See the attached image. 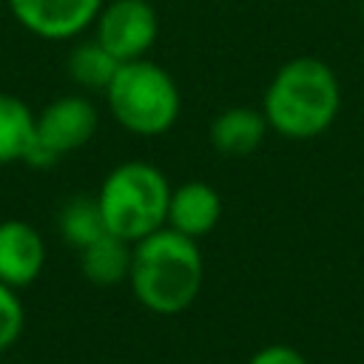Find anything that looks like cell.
Listing matches in <instances>:
<instances>
[{"label":"cell","mask_w":364,"mask_h":364,"mask_svg":"<svg viewBox=\"0 0 364 364\" xmlns=\"http://www.w3.org/2000/svg\"><path fill=\"white\" fill-rule=\"evenodd\" d=\"M202 279L205 262L196 239L165 225L134 242L128 284L148 313L176 316L188 310L202 290Z\"/></svg>","instance_id":"1"},{"label":"cell","mask_w":364,"mask_h":364,"mask_svg":"<svg viewBox=\"0 0 364 364\" xmlns=\"http://www.w3.org/2000/svg\"><path fill=\"white\" fill-rule=\"evenodd\" d=\"M341 111V85L336 71L318 57L287 60L267 82L262 114L267 125L287 139H313L324 134Z\"/></svg>","instance_id":"2"},{"label":"cell","mask_w":364,"mask_h":364,"mask_svg":"<svg viewBox=\"0 0 364 364\" xmlns=\"http://www.w3.org/2000/svg\"><path fill=\"white\" fill-rule=\"evenodd\" d=\"M97 202L105 230L134 245L168 225L171 185L156 165L128 159L105 173Z\"/></svg>","instance_id":"3"},{"label":"cell","mask_w":364,"mask_h":364,"mask_svg":"<svg viewBox=\"0 0 364 364\" xmlns=\"http://www.w3.org/2000/svg\"><path fill=\"white\" fill-rule=\"evenodd\" d=\"M111 117L136 136L168 134L182 111V94L176 80L151 60L119 63L114 80L102 91Z\"/></svg>","instance_id":"4"},{"label":"cell","mask_w":364,"mask_h":364,"mask_svg":"<svg viewBox=\"0 0 364 364\" xmlns=\"http://www.w3.org/2000/svg\"><path fill=\"white\" fill-rule=\"evenodd\" d=\"M100 125L97 105L82 94H65L51 100L34 122V145L26 156L31 168H48L65 154L80 151Z\"/></svg>","instance_id":"5"},{"label":"cell","mask_w":364,"mask_h":364,"mask_svg":"<svg viewBox=\"0 0 364 364\" xmlns=\"http://www.w3.org/2000/svg\"><path fill=\"white\" fill-rule=\"evenodd\" d=\"M94 40L119 63L142 60L159 34V17L148 0H108L94 20Z\"/></svg>","instance_id":"6"},{"label":"cell","mask_w":364,"mask_h":364,"mask_svg":"<svg viewBox=\"0 0 364 364\" xmlns=\"http://www.w3.org/2000/svg\"><path fill=\"white\" fill-rule=\"evenodd\" d=\"M6 6L28 34L48 43H65L94 26L105 0H6Z\"/></svg>","instance_id":"7"},{"label":"cell","mask_w":364,"mask_h":364,"mask_svg":"<svg viewBox=\"0 0 364 364\" xmlns=\"http://www.w3.org/2000/svg\"><path fill=\"white\" fill-rule=\"evenodd\" d=\"M46 242L40 230L23 219L0 222V282L23 290L34 284L46 267Z\"/></svg>","instance_id":"8"},{"label":"cell","mask_w":364,"mask_h":364,"mask_svg":"<svg viewBox=\"0 0 364 364\" xmlns=\"http://www.w3.org/2000/svg\"><path fill=\"white\" fill-rule=\"evenodd\" d=\"M222 216V196L208 182H185L179 188H171L168 202V228L202 239L216 228Z\"/></svg>","instance_id":"9"},{"label":"cell","mask_w":364,"mask_h":364,"mask_svg":"<svg viewBox=\"0 0 364 364\" xmlns=\"http://www.w3.org/2000/svg\"><path fill=\"white\" fill-rule=\"evenodd\" d=\"M267 131L270 125L262 111L236 105V108H225L210 122V145L225 156H247L264 142Z\"/></svg>","instance_id":"10"},{"label":"cell","mask_w":364,"mask_h":364,"mask_svg":"<svg viewBox=\"0 0 364 364\" xmlns=\"http://www.w3.org/2000/svg\"><path fill=\"white\" fill-rule=\"evenodd\" d=\"M131 250H134L131 242H125L114 233H102L100 239H94L91 245L77 250L80 270L97 287L122 284V282H128V273H131Z\"/></svg>","instance_id":"11"},{"label":"cell","mask_w":364,"mask_h":364,"mask_svg":"<svg viewBox=\"0 0 364 364\" xmlns=\"http://www.w3.org/2000/svg\"><path fill=\"white\" fill-rule=\"evenodd\" d=\"M37 114L14 94L0 91V165L26 162L34 145Z\"/></svg>","instance_id":"12"},{"label":"cell","mask_w":364,"mask_h":364,"mask_svg":"<svg viewBox=\"0 0 364 364\" xmlns=\"http://www.w3.org/2000/svg\"><path fill=\"white\" fill-rule=\"evenodd\" d=\"M57 230H60L63 242L71 245L74 250H82L85 245H91L94 239L108 233L97 196L77 193V196L65 199L60 213H57Z\"/></svg>","instance_id":"13"},{"label":"cell","mask_w":364,"mask_h":364,"mask_svg":"<svg viewBox=\"0 0 364 364\" xmlns=\"http://www.w3.org/2000/svg\"><path fill=\"white\" fill-rule=\"evenodd\" d=\"M68 77L85 88V91H105L108 82L114 80L117 68H119V60L105 48L100 46L97 40H82L71 48L68 54Z\"/></svg>","instance_id":"14"},{"label":"cell","mask_w":364,"mask_h":364,"mask_svg":"<svg viewBox=\"0 0 364 364\" xmlns=\"http://www.w3.org/2000/svg\"><path fill=\"white\" fill-rule=\"evenodd\" d=\"M26 327V310L20 290L0 282V353H6Z\"/></svg>","instance_id":"15"},{"label":"cell","mask_w":364,"mask_h":364,"mask_svg":"<svg viewBox=\"0 0 364 364\" xmlns=\"http://www.w3.org/2000/svg\"><path fill=\"white\" fill-rule=\"evenodd\" d=\"M247 364H310V361L290 344H267L256 350Z\"/></svg>","instance_id":"16"},{"label":"cell","mask_w":364,"mask_h":364,"mask_svg":"<svg viewBox=\"0 0 364 364\" xmlns=\"http://www.w3.org/2000/svg\"><path fill=\"white\" fill-rule=\"evenodd\" d=\"M361 17H364V3H361Z\"/></svg>","instance_id":"17"}]
</instances>
